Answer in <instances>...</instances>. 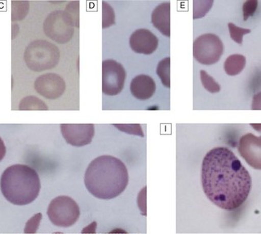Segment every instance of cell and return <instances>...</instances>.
Wrapping results in <instances>:
<instances>
[{
	"label": "cell",
	"mask_w": 261,
	"mask_h": 234,
	"mask_svg": "<svg viewBox=\"0 0 261 234\" xmlns=\"http://www.w3.org/2000/svg\"><path fill=\"white\" fill-rule=\"evenodd\" d=\"M202 189L213 204L231 211L241 207L252 189V178L231 150H211L202 160Z\"/></svg>",
	"instance_id": "cell-1"
},
{
	"label": "cell",
	"mask_w": 261,
	"mask_h": 234,
	"mask_svg": "<svg viewBox=\"0 0 261 234\" xmlns=\"http://www.w3.org/2000/svg\"><path fill=\"white\" fill-rule=\"evenodd\" d=\"M239 152L249 166L256 170L261 169V138L248 133L241 137L239 142Z\"/></svg>",
	"instance_id": "cell-11"
},
{
	"label": "cell",
	"mask_w": 261,
	"mask_h": 234,
	"mask_svg": "<svg viewBox=\"0 0 261 234\" xmlns=\"http://www.w3.org/2000/svg\"><path fill=\"white\" fill-rule=\"evenodd\" d=\"M41 218V214H38L34 216L32 219L29 220V222L27 223L25 232H36L40 225Z\"/></svg>",
	"instance_id": "cell-26"
},
{
	"label": "cell",
	"mask_w": 261,
	"mask_h": 234,
	"mask_svg": "<svg viewBox=\"0 0 261 234\" xmlns=\"http://www.w3.org/2000/svg\"><path fill=\"white\" fill-rule=\"evenodd\" d=\"M223 53V43L216 35L207 33L199 36L193 43V56L198 62L212 65L220 61Z\"/></svg>",
	"instance_id": "cell-7"
},
{
	"label": "cell",
	"mask_w": 261,
	"mask_h": 234,
	"mask_svg": "<svg viewBox=\"0 0 261 234\" xmlns=\"http://www.w3.org/2000/svg\"><path fill=\"white\" fill-rule=\"evenodd\" d=\"M229 32H230V36L236 43H243V37L244 35L248 34L251 32L250 29H243L237 27V25L232 23L228 24Z\"/></svg>",
	"instance_id": "cell-22"
},
{
	"label": "cell",
	"mask_w": 261,
	"mask_h": 234,
	"mask_svg": "<svg viewBox=\"0 0 261 234\" xmlns=\"http://www.w3.org/2000/svg\"><path fill=\"white\" fill-rule=\"evenodd\" d=\"M34 86L39 95L49 100L59 99L66 89L65 80L58 74L51 73L40 76L35 81Z\"/></svg>",
	"instance_id": "cell-9"
},
{
	"label": "cell",
	"mask_w": 261,
	"mask_h": 234,
	"mask_svg": "<svg viewBox=\"0 0 261 234\" xmlns=\"http://www.w3.org/2000/svg\"><path fill=\"white\" fill-rule=\"evenodd\" d=\"M80 4L78 1H73L68 4L65 8V12L68 14V16L73 21L74 25L76 28H79L80 22Z\"/></svg>",
	"instance_id": "cell-23"
},
{
	"label": "cell",
	"mask_w": 261,
	"mask_h": 234,
	"mask_svg": "<svg viewBox=\"0 0 261 234\" xmlns=\"http://www.w3.org/2000/svg\"><path fill=\"white\" fill-rule=\"evenodd\" d=\"M61 131L67 144L79 148L91 144L95 127L93 124H61Z\"/></svg>",
	"instance_id": "cell-10"
},
{
	"label": "cell",
	"mask_w": 261,
	"mask_h": 234,
	"mask_svg": "<svg viewBox=\"0 0 261 234\" xmlns=\"http://www.w3.org/2000/svg\"><path fill=\"white\" fill-rule=\"evenodd\" d=\"M151 22L162 34L170 37V3H163L153 10L152 12Z\"/></svg>",
	"instance_id": "cell-14"
},
{
	"label": "cell",
	"mask_w": 261,
	"mask_h": 234,
	"mask_svg": "<svg viewBox=\"0 0 261 234\" xmlns=\"http://www.w3.org/2000/svg\"><path fill=\"white\" fill-rule=\"evenodd\" d=\"M12 20H20L29 12V4L28 2L12 3Z\"/></svg>",
	"instance_id": "cell-20"
},
{
	"label": "cell",
	"mask_w": 261,
	"mask_h": 234,
	"mask_svg": "<svg viewBox=\"0 0 261 234\" xmlns=\"http://www.w3.org/2000/svg\"><path fill=\"white\" fill-rule=\"evenodd\" d=\"M114 126L122 132L141 136L142 138L144 137L142 127L139 124H114Z\"/></svg>",
	"instance_id": "cell-24"
},
{
	"label": "cell",
	"mask_w": 261,
	"mask_h": 234,
	"mask_svg": "<svg viewBox=\"0 0 261 234\" xmlns=\"http://www.w3.org/2000/svg\"><path fill=\"white\" fill-rule=\"evenodd\" d=\"M19 110H47L48 107L43 101L35 96L27 97L21 101Z\"/></svg>",
	"instance_id": "cell-16"
},
{
	"label": "cell",
	"mask_w": 261,
	"mask_h": 234,
	"mask_svg": "<svg viewBox=\"0 0 261 234\" xmlns=\"http://www.w3.org/2000/svg\"><path fill=\"white\" fill-rule=\"evenodd\" d=\"M59 49L47 40H34L29 43L24 53L27 65L35 72H43L55 68L59 62Z\"/></svg>",
	"instance_id": "cell-4"
},
{
	"label": "cell",
	"mask_w": 261,
	"mask_h": 234,
	"mask_svg": "<svg viewBox=\"0 0 261 234\" xmlns=\"http://www.w3.org/2000/svg\"><path fill=\"white\" fill-rule=\"evenodd\" d=\"M40 176L33 168L25 165L8 167L0 179L2 194L15 205H27L33 203L40 194Z\"/></svg>",
	"instance_id": "cell-3"
},
{
	"label": "cell",
	"mask_w": 261,
	"mask_h": 234,
	"mask_svg": "<svg viewBox=\"0 0 261 234\" xmlns=\"http://www.w3.org/2000/svg\"><path fill=\"white\" fill-rule=\"evenodd\" d=\"M126 72L123 65L114 60L102 62V92L108 96L119 95L123 89Z\"/></svg>",
	"instance_id": "cell-8"
},
{
	"label": "cell",
	"mask_w": 261,
	"mask_h": 234,
	"mask_svg": "<svg viewBox=\"0 0 261 234\" xmlns=\"http://www.w3.org/2000/svg\"><path fill=\"white\" fill-rule=\"evenodd\" d=\"M246 65V58L241 54H234L227 57L223 68L229 76H237L241 74Z\"/></svg>",
	"instance_id": "cell-15"
},
{
	"label": "cell",
	"mask_w": 261,
	"mask_h": 234,
	"mask_svg": "<svg viewBox=\"0 0 261 234\" xmlns=\"http://www.w3.org/2000/svg\"><path fill=\"white\" fill-rule=\"evenodd\" d=\"M138 204L143 215H146V187L138 194Z\"/></svg>",
	"instance_id": "cell-27"
},
{
	"label": "cell",
	"mask_w": 261,
	"mask_h": 234,
	"mask_svg": "<svg viewBox=\"0 0 261 234\" xmlns=\"http://www.w3.org/2000/svg\"><path fill=\"white\" fill-rule=\"evenodd\" d=\"M258 3L255 0H251V1H247L244 3L243 6V16H244V20H248V18L251 17L255 13V11L257 9Z\"/></svg>",
	"instance_id": "cell-25"
},
{
	"label": "cell",
	"mask_w": 261,
	"mask_h": 234,
	"mask_svg": "<svg viewBox=\"0 0 261 234\" xmlns=\"http://www.w3.org/2000/svg\"><path fill=\"white\" fill-rule=\"evenodd\" d=\"M214 1H193V7L200 9L193 10V19L202 18L209 12Z\"/></svg>",
	"instance_id": "cell-21"
},
{
	"label": "cell",
	"mask_w": 261,
	"mask_h": 234,
	"mask_svg": "<svg viewBox=\"0 0 261 234\" xmlns=\"http://www.w3.org/2000/svg\"><path fill=\"white\" fill-rule=\"evenodd\" d=\"M129 45L135 53L150 55L154 53L159 46L157 36L147 29H138L133 32L129 38Z\"/></svg>",
	"instance_id": "cell-12"
},
{
	"label": "cell",
	"mask_w": 261,
	"mask_h": 234,
	"mask_svg": "<svg viewBox=\"0 0 261 234\" xmlns=\"http://www.w3.org/2000/svg\"><path fill=\"white\" fill-rule=\"evenodd\" d=\"M5 155H6V147L2 138H0V161L4 159Z\"/></svg>",
	"instance_id": "cell-28"
},
{
	"label": "cell",
	"mask_w": 261,
	"mask_h": 234,
	"mask_svg": "<svg viewBox=\"0 0 261 234\" xmlns=\"http://www.w3.org/2000/svg\"><path fill=\"white\" fill-rule=\"evenodd\" d=\"M129 183V173L121 159L101 155L93 159L85 173V184L96 198L111 200L125 191Z\"/></svg>",
	"instance_id": "cell-2"
},
{
	"label": "cell",
	"mask_w": 261,
	"mask_h": 234,
	"mask_svg": "<svg viewBox=\"0 0 261 234\" xmlns=\"http://www.w3.org/2000/svg\"><path fill=\"white\" fill-rule=\"evenodd\" d=\"M157 74L161 79L163 85L170 88V58L163 59L158 64Z\"/></svg>",
	"instance_id": "cell-17"
},
{
	"label": "cell",
	"mask_w": 261,
	"mask_h": 234,
	"mask_svg": "<svg viewBox=\"0 0 261 234\" xmlns=\"http://www.w3.org/2000/svg\"><path fill=\"white\" fill-rule=\"evenodd\" d=\"M47 214L53 225L68 228L78 221L81 211L73 199L67 196H60L51 200Z\"/></svg>",
	"instance_id": "cell-5"
},
{
	"label": "cell",
	"mask_w": 261,
	"mask_h": 234,
	"mask_svg": "<svg viewBox=\"0 0 261 234\" xmlns=\"http://www.w3.org/2000/svg\"><path fill=\"white\" fill-rule=\"evenodd\" d=\"M102 28L108 29L115 24V13L110 4L102 3Z\"/></svg>",
	"instance_id": "cell-19"
},
{
	"label": "cell",
	"mask_w": 261,
	"mask_h": 234,
	"mask_svg": "<svg viewBox=\"0 0 261 234\" xmlns=\"http://www.w3.org/2000/svg\"><path fill=\"white\" fill-rule=\"evenodd\" d=\"M156 90L155 82L150 76L138 75L132 80L130 91L135 99L146 101L153 97Z\"/></svg>",
	"instance_id": "cell-13"
},
{
	"label": "cell",
	"mask_w": 261,
	"mask_h": 234,
	"mask_svg": "<svg viewBox=\"0 0 261 234\" xmlns=\"http://www.w3.org/2000/svg\"><path fill=\"white\" fill-rule=\"evenodd\" d=\"M200 78L201 82L204 87V89H206L209 92L216 93V92H220V89H221L220 84L217 83L214 78L209 75L205 70H201Z\"/></svg>",
	"instance_id": "cell-18"
},
{
	"label": "cell",
	"mask_w": 261,
	"mask_h": 234,
	"mask_svg": "<svg viewBox=\"0 0 261 234\" xmlns=\"http://www.w3.org/2000/svg\"><path fill=\"white\" fill-rule=\"evenodd\" d=\"M73 21L65 11H54L46 17L44 31L46 36L58 43L70 41L74 34Z\"/></svg>",
	"instance_id": "cell-6"
}]
</instances>
